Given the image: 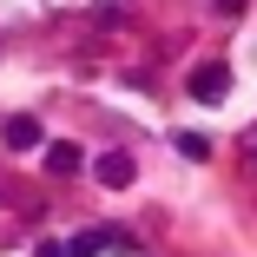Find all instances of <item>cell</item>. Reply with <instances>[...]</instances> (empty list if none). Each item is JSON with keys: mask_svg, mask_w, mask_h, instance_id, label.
I'll use <instances>...</instances> for the list:
<instances>
[{"mask_svg": "<svg viewBox=\"0 0 257 257\" xmlns=\"http://www.w3.org/2000/svg\"><path fill=\"white\" fill-rule=\"evenodd\" d=\"M224 92H231V73H224L218 60L191 73V99H204V106H218V99H224Z\"/></svg>", "mask_w": 257, "mask_h": 257, "instance_id": "6da1fadb", "label": "cell"}, {"mask_svg": "<svg viewBox=\"0 0 257 257\" xmlns=\"http://www.w3.org/2000/svg\"><path fill=\"white\" fill-rule=\"evenodd\" d=\"M0 139H7V152H33V145H40V119H27V112H14L7 125H0Z\"/></svg>", "mask_w": 257, "mask_h": 257, "instance_id": "7a4b0ae2", "label": "cell"}, {"mask_svg": "<svg viewBox=\"0 0 257 257\" xmlns=\"http://www.w3.org/2000/svg\"><path fill=\"white\" fill-rule=\"evenodd\" d=\"M92 172H99V185H112V191H119V185H132V159H125V152H106Z\"/></svg>", "mask_w": 257, "mask_h": 257, "instance_id": "3957f363", "label": "cell"}, {"mask_svg": "<svg viewBox=\"0 0 257 257\" xmlns=\"http://www.w3.org/2000/svg\"><path fill=\"white\" fill-rule=\"evenodd\" d=\"M46 172H53V178H73L79 172V145H46Z\"/></svg>", "mask_w": 257, "mask_h": 257, "instance_id": "277c9868", "label": "cell"}, {"mask_svg": "<svg viewBox=\"0 0 257 257\" xmlns=\"http://www.w3.org/2000/svg\"><path fill=\"white\" fill-rule=\"evenodd\" d=\"M178 152H185V159H204V152H211V145H204L198 132H178Z\"/></svg>", "mask_w": 257, "mask_h": 257, "instance_id": "5b68a950", "label": "cell"}, {"mask_svg": "<svg viewBox=\"0 0 257 257\" xmlns=\"http://www.w3.org/2000/svg\"><path fill=\"white\" fill-rule=\"evenodd\" d=\"M33 257H66V244H40V250H33Z\"/></svg>", "mask_w": 257, "mask_h": 257, "instance_id": "8992f818", "label": "cell"}, {"mask_svg": "<svg viewBox=\"0 0 257 257\" xmlns=\"http://www.w3.org/2000/svg\"><path fill=\"white\" fill-rule=\"evenodd\" d=\"M218 7H224V14H237V7H244V0H218Z\"/></svg>", "mask_w": 257, "mask_h": 257, "instance_id": "52a82bcc", "label": "cell"}]
</instances>
